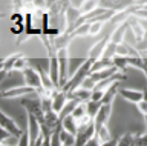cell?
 Here are the masks:
<instances>
[{
	"mask_svg": "<svg viewBox=\"0 0 147 146\" xmlns=\"http://www.w3.org/2000/svg\"><path fill=\"white\" fill-rule=\"evenodd\" d=\"M92 65H94V62H90L89 58H86V60L77 68V71L69 77L67 83L64 85L61 89L64 92L69 94V92H74V91L78 89V88H81V86L84 85V81L87 80V77L92 74Z\"/></svg>",
	"mask_w": 147,
	"mask_h": 146,
	"instance_id": "obj_1",
	"label": "cell"
},
{
	"mask_svg": "<svg viewBox=\"0 0 147 146\" xmlns=\"http://www.w3.org/2000/svg\"><path fill=\"white\" fill-rule=\"evenodd\" d=\"M22 106L25 108L26 114H31L34 115L37 120H38L41 125L45 123V109H43V103H41V98L38 95H34V97H25L20 100Z\"/></svg>",
	"mask_w": 147,
	"mask_h": 146,
	"instance_id": "obj_2",
	"label": "cell"
},
{
	"mask_svg": "<svg viewBox=\"0 0 147 146\" xmlns=\"http://www.w3.org/2000/svg\"><path fill=\"white\" fill-rule=\"evenodd\" d=\"M23 74V81H25L26 86H29V88H32L37 92V95H40L41 92H43V83H41V75L40 72L35 69L34 66H29L26 68L25 71L22 72Z\"/></svg>",
	"mask_w": 147,
	"mask_h": 146,
	"instance_id": "obj_3",
	"label": "cell"
},
{
	"mask_svg": "<svg viewBox=\"0 0 147 146\" xmlns=\"http://www.w3.org/2000/svg\"><path fill=\"white\" fill-rule=\"evenodd\" d=\"M0 129L6 131L9 135L16 137V139H20L22 134L25 131L18 126V123L14 120L12 117H9L5 111H0Z\"/></svg>",
	"mask_w": 147,
	"mask_h": 146,
	"instance_id": "obj_4",
	"label": "cell"
},
{
	"mask_svg": "<svg viewBox=\"0 0 147 146\" xmlns=\"http://www.w3.org/2000/svg\"><path fill=\"white\" fill-rule=\"evenodd\" d=\"M110 42V34L107 35H104L103 39H100L96 43L92 45V48L89 49V52H87V58H89L90 62H98L103 58L104 56V51H106V48H107V45Z\"/></svg>",
	"mask_w": 147,
	"mask_h": 146,
	"instance_id": "obj_5",
	"label": "cell"
},
{
	"mask_svg": "<svg viewBox=\"0 0 147 146\" xmlns=\"http://www.w3.org/2000/svg\"><path fill=\"white\" fill-rule=\"evenodd\" d=\"M112 106L113 103H101V108L94 120L95 132L101 129L103 126H109V120H110V115H112Z\"/></svg>",
	"mask_w": 147,
	"mask_h": 146,
	"instance_id": "obj_6",
	"label": "cell"
},
{
	"mask_svg": "<svg viewBox=\"0 0 147 146\" xmlns=\"http://www.w3.org/2000/svg\"><path fill=\"white\" fill-rule=\"evenodd\" d=\"M29 95H37V92L32 88L26 85H20V86H14L9 89H3L2 91V97L3 98H16V97H29Z\"/></svg>",
	"mask_w": 147,
	"mask_h": 146,
	"instance_id": "obj_7",
	"label": "cell"
},
{
	"mask_svg": "<svg viewBox=\"0 0 147 146\" xmlns=\"http://www.w3.org/2000/svg\"><path fill=\"white\" fill-rule=\"evenodd\" d=\"M127 22H129V29L133 33V39H135V42L138 45L142 43L146 40V37H147V29L144 28L142 22L138 20L136 17H130Z\"/></svg>",
	"mask_w": 147,
	"mask_h": 146,
	"instance_id": "obj_8",
	"label": "cell"
},
{
	"mask_svg": "<svg viewBox=\"0 0 147 146\" xmlns=\"http://www.w3.org/2000/svg\"><path fill=\"white\" fill-rule=\"evenodd\" d=\"M95 137V125L90 123L89 126H84V128H80L78 134L75 135V145L74 146H86L89 143L90 139Z\"/></svg>",
	"mask_w": 147,
	"mask_h": 146,
	"instance_id": "obj_9",
	"label": "cell"
},
{
	"mask_svg": "<svg viewBox=\"0 0 147 146\" xmlns=\"http://www.w3.org/2000/svg\"><path fill=\"white\" fill-rule=\"evenodd\" d=\"M28 115V134H29V140H31V145H34L37 140L41 137V123L37 120L34 115L31 114H26Z\"/></svg>",
	"mask_w": 147,
	"mask_h": 146,
	"instance_id": "obj_10",
	"label": "cell"
},
{
	"mask_svg": "<svg viewBox=\"0 0 147 146\" xmlns=\"http://www.w3.org/2000/svg\"><path fill=\"white\" fill-rule=\"evenodd\" d=\"M22 56H23L22 52H14V54H11V56L5 57L3 60L0 62V79L5 80V77H6L9 72H12V68H14V65H16V62Z\"/></svg>",
	"mask_w": 147,
	"mask_h": 146,
	"instance_id": "obj_11",
	"label": "cell"
},
{
	"mask_svg": "<svg viewBox=\"0 0 147 146\" xmlns=\"http://www.w3.org/2000/svg\"><path fill=\"white\" fill-rule=\"evenodd\" d=\"M119 95L121 98H124L129 103L138 105L144 100V91H138V89H130V88H121L119 89Z\"/></svg>",
	"mask_w": 147,
	"mask_h": 146,
	"instance_id": "obj_12",
	"label": "cell"
},
{
	"mask_svg": "<svg viewBox=\"0 0 147 146\" xmlns=\"http://www.w3.org/2000/svg\"><path fill=\"white\" fill-rule=\"evenodd\" d=\"M48 72H49V77H51V80H52V83L57 86V89H60V65H58L57 54L49 56Z\"/></svg>",
	"mask_w": 147,
	"mask_h": 146,
	"instance_id": "obj_13",
	"label": "cell"
},
{
	"mask_svg": "<svg viewBox=\"0 0 147 146\" xmlns=\"http://www.w3.org/2000/svg\"><path fill=\"white\" fill-rule=\"evenodd\" d=\"M69 103V97H67V92H64L63 89H58L57 92H55V95L52 97V102H51V106H52V109L55 112L61 114L63 109L66 108V105Z\"/></svg>",
	"mask_w": 147,
	"mask_h": 146,
	"instance_id": "obj_14",
	"label": "cell"
},
{
	"mask_svg": "<svg viewBox=\"0 0 147 146\" xmlns=\"http://www.w3.org/2000/svg\"><path fill=\"white\" fill-rule=\"evenodd\" d=\"M118 72H119V71L117 69V68L112 66V68H107V69H104V71L92 72L89 77H90V80L94 81L95 85H98V83H101V81H106V80L112 79L113 75H117V74H118Z\"/></svg>",
	"mask_w": 147,
	"mask_h": 146,
	"instance_id": "obj_15",
	"label": "cell"
},
{
	"mask_svg": "<svg viewBox=\"0 0 147 146\" xmlns=\"http://www.w3.org/2000/svg\"><path fill=\"white\" fill-rule=\"evenodd\" d=\"M127 29H129V22L118 25L117 28L112 31V34H110V42L113 45H121L124 42V35H126Z\"/></svg>",
	"mask_w": 147,
	"mask_h": 146,
	"instance_id": "obj_16",
	"label": "cell"
},
{
	"mask_svg": "<svg viewBox=\"0 0 147 146\" xmlns=\"http://www.w3.org/2000/svg\"><path fill=\"white\" fill-rule=\"evenodd\" d=\"M61 128L66 132H69L71 135L75 137L78 134V131H80V128H78V123L77 120L74 118L72 115H67V117H64L63 120H61Z\"/></svg>",
	"mask_w": 147,
	"mask_h": 146,
	"instance_id": "obj_17",
	"label": "cell"
},
{
	"mask_svg": "<svg viewBox=\"0 0 147 146\" xmlns=\"http://www.w3.org/2000/svg\"><path fill=\"white\" fill-rule=\"evenodd\" d=\"M119 89H121V81H117V83H113L112 86L109 88V91L106 92L104 98L101 103H113L115 98L119 95Z\"/></svg>",
	"mask_w": 147,
	"mask_h": 146,
	"instance_id": "obj_18",
	"label": "cell"
},
{
	"mask_svg": "<svg viewBox=\"0 0 147 146\" xmlns=\"http://www.w3.org/2000/svg\"><path fill=\"white\" fill-rule=\"evenodd\" d=\"M95 137L100 140V143L103 145V143H107V141H110L113 139L112 134H110V129H109V126H103L101 129H98L95 132Z\"/></svg>",
	"mask_w": 147,
	"mask_h": 146,
	"instance_id": "obj_19",
	"label": "cell"
},
{
	"mask_svg": "<svg viewBox=\"0 0 147 146\" xmlns=\"http://www.w3.org/2000/svg\"><path fill=\"white\" fill-rule=\"evenodd\" d=\"M113 66L117 68L119 72L126 74V69L129 68V62H127V57H119V56H115L113 57Z\"/></svg>",
	"mask_w": 147,
	"mask_h": 146,
	"instance_id": "obj_20",
	"label": "cell"
},
{
	"mask_svg": "<svg viewBox=\"0 0 147 146\" xmlns=\"http://www.w3.org/2000/svg\"><path fill=\"white\" fill-rule=\"evenodd\" d=\"M101 6V2H95V0H90V2H84V5L81 8V17L86 16V14H90L94 12L95 10H98Z\"/></svg>",
	"mask_w": 147,
	"mask_h": 146,
	"instance_id": "obj_21",
	"label": "cell"
},
{
	"mask_svg": "<svg viewBox=\"0 0 147 146\" xmlns=\"http://www.w3.org/2000/svg\"><path fill=\"white\" fill-rule=\"evenodd\" d=\"M86 108H87V115H89L92 120H95V117H96V114H98L100 111V108H101V103H96V102H87L86 103Z\"/></svg>",
	"mask_w": 147,
	"mask_h": 146,
	"instance_id": "obj_22",
	"label": "cell"
},
{
	"mask_svg": "<svg viewBox=\"0 0 147 146\" xmlns=\"http://www.w3.org/2000/svg\"><path fill=\"white\" fill-rule=\"evenodd\" d=\"M133 139H135V132H126L118 137V146H132Z\"/></svg>",
	"mask_w": 147,
	"mask_h": 146,
	"instance_id": "obj_23",
	"label": "cell"
},
{
	"mask_svg": "<svg viewBox=\"0 0 147 146\" xmlns=\"http://www.w3.org/2000/svg\"><path fill=\"white\" fill-rule=\"evenodd\" d=\"M113 66V62H110V60H98V62H95L94 65H92V72H98V71H104V69H107V68H112Z\"/></svg>",
	"mask_w": 147,
	"mask_h": 146,
	"instance_id": "obj_24",
	"label": "cell"
},
{
	"mask_svg": "<svg viewBox=\"0 0 147 146\" xmlns=\"http://www.w3.org/2000/svg\"><path fill=\"white\" fill-rule=\"evenodd\" d=\"M117 46H118V45H113L112 42H109L107 48H106V51H104L103 60H110V62H112L113 57L117 56Z\"/></svg>",
	"mask_w": 147,
	"mask_h": 146,
	"instance_id": "obj_25",
	"label": "cell"
},
{
	"mask_svg": "<svg viewBox=\"0 0 147 146\" xmlns=\"http://www.w3.org/2000/svg\"><path fill=\"white\" fill-rule=\"evenodd\" d=\"M136 108L141 112V115L144 117V120H147V89H144V100L141 103H138Z\"/></svg>",
	"mask_w": 147,
	"mask_h": 146,
	"instance_id": "obj_26",
	"label": "cell"
},
{
	"mask_svg": "<svg viewBox=\"0 0 147 146\" xmlns=\"http://www.w3.org/2000/svg\"><path fill=\"white\" fill-rule=\"evenodd\" d=\"M135 141L140 146H147V134L146 132H135Z\"/></svg>",
	"mask_w": 147,
	"mask_h": 146,
	"instance_id": "obj_27",
	"label": "cell"
},
{
	"mask_svg": "<svg viewBox=\"0 0 147 146\" xmlns=\"http://www.w3.org/2000/svg\"><path fill=\"white\" fill-rule=\"evenodd\" d=\"M9 31H11L14 35L20 37V35L25 33V25H11V26H9Z\"/></svg>",
	"mask_w": 147,
	"mask_h": 146,
	"instance_id": "obj_28",
	"label": "cell"
},
{
	"mask_svg": "<svg viewBox=\"0 0 147 146\" xmlns=\"http://www.w3.org/2000/svg\"><path fill=\"white\" fill-rule=\"evenodd\" d=\"M104 23H90V28H89V35H96L100 34L101 28H103Z\"/></svg>",
	"mask_w": 147,
	"mask_h": 146,
	"instance_id": "obj_29",
	"label": "cell"
},
{
	"mask_svg": "<svg viewBox=\"0 0 147 146\" xmlns=\"http://www.w3.org/2000/svg\"><path fill=\"white\" fill-rule=\"evenodd\" d=\"M142 74L146 75V80H147V56L146 54H142Z\"/></svg>",
	"mask_w": 147,
	"mask_h": 146,
	"instance_id": "obj_30",
	"label": "cell"
},
{
	"mask_svg": "<svg viewBox=\"0 0 147 146\" xmlns=\"http://www.w3.org/2000/svg\"><path fill=\"white\" fill-rule=\"evenodd\" d=\"M101 146H118V137H113L110 141H107V143H103Z\"/></svg>",
	"mask_w": 147,
	"mask_h": 146,
	"instance_id": "obj_31",
	"label": "cell"
},
{
	"mask_svg": "<svg viewBox=\"0 0 147 146\" xmlns=\"http://www.w3.org/2000/svg\"><path fill=\"white\" fill-rule=\"evenodd\" d=\"M86 146H101V143H100V140L96 139V137H94V139L89 140V143H87Z\"/></svg>",
	"mask_w": 147,
	"mask_h": 146,
	"instance_id": "obj_32",
	"label": "cell"
},
{
	"mask_svg": "<svg viewBox=\"0 0 147 146\" xmlns=\"http://www.w3.org/2000/svg\"><path fill=\"white\" fill-rule=\"evenodd\" d=\"M142 54H146V56H147V49H146V51H142Z\"/></svg>",
	"mask_w": 147,
	"mask_h": 146,
	"instance_id": "obj_33",
	"label": "cell"
}]
</instances>
